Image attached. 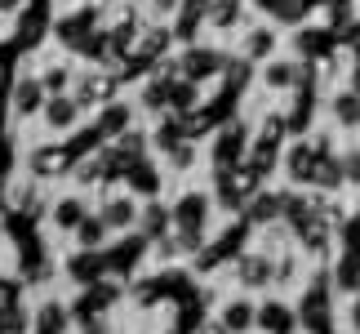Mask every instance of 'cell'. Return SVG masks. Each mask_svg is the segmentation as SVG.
I'll return each instance as SVG.
<instances>
[{
    "label": "cell",
    "instance_id": "1",
    "mask_svg": "<svg viewBox=\"0 0 360 334\" xmlns=\"http://www.w3.org/2000/svg\"><path fill=\"white\" fill-rule=\"evenodd\" d=\"M45 103H49V89L40 76H22L13 85V111L18 116H36V111H45Z\"/></svg>",
    "mask_w": 360,
    "mask_h": 334
},
{
    "label": "cell",
    "instance_id": "2",
    "mask_svg": "<svg viewBox=\"0 0 360 334\" xmlns=\"http://www.w3.org/2000/svg\"><path fill=\"white\" fill-rule=\"evenodd\" d=\"M80 116V99H63V94H49L45 103V125L49 130H72Z\"/></svg>",
    "mask_w": 360,
    "mask_h": 334
},
{
    "label": "cell",
    "instance_id": "3",
    "mask_svg": "<svg viewBox=\"0 0 360 334\" xmlns=\"http://www.w3.org/2000/svg\"><path fill=\"white\" fill-rule=\"evenodd\" d=\"M98 214H103V223H107L112 232H124V228H134L138 205H134V197H112V201H107Z\"/></svg>",
    "mask_w": 360,
    "mask_h": 334
},
{
    "label": "cell",
    "instance_id": "4",
    "mask_svg": "<svg viewBox=\"0 0 360 334\" xmlns=\"http://www.w3.org/2000/svg\"><path fill=\"white\" fill-rule=\"evenodd\" d=\"M107 232H112V228L103 223V214H85V218H80V228H76V236H80V245H85V249L103 245V236H107Z\"/></svg>",
    "mask_w": 360,
    "mask_h": 334
},
{
    "label": "cell",
    "instance_id": "5",
    "mask_svg": "<svg viewBox=\"0 0 360 334\" xmlns=\"http://www.w3.org/2000/svg\"><path fill=\"white\" fill-rule=\"evenodd\" d=\"M80 218H85V205H80L76 197L53 205V223H58V228H80Z\"/></svg>",
    "mask_w": 360,
    "mask_h": 334
},
{
    "label": "cell",
    "instance_id": "6",
    "mask_svg": "<svg viewBox=\"0 0 360 334\" xmlns=\"http://www.w3.org/2000/svg\"><path fill=\"white\" fill-rule=\"evenodd\" d=\"M223 321H227V330H249L254 326V308H249V303H227Z\"/></svg>",
    "mask_w": 360,
    "mask_h": 334
},
{
    "label": "cell",
    "instance_id": "7",
    "mask_svg": "<svg viewBox=\"0 0 360 334\" xmlns=\"http://www.w3.org/2000/svg\"><path fill=\"white\" fill-rule=\"evenodd\" d=\"M40 80H45L49 94H63L67 85H72V67H67V63H53V67H45V76H40Z\"/></svg>",
    "mask_w": 360,
    "mask_h": 334
},
{
    "label": "cell",
    "instance_id": "8",
    "mask_svg": "<svg viewBox=\"0 0 360 334\" xmlns=\"http://www.w3.org/2000/svg\"><path fill=\"white\" fill-rule=\"evenodd\" d=\"M267 45H271L267 32H254V40H249V49H254V54H267Z\"/></svg>",
    "mask_w": 360,
    "mask_h": 334
}]
</instances>
